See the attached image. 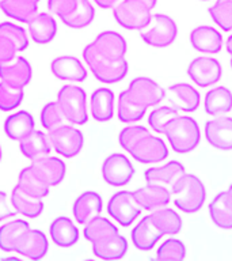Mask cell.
Segmentation results:
<instances>
[{"label": "cell", "mask_w": 232, "mask_h": 261, "mask_svg": "<svg viewBox=\"0 0 232 261\" xmlns=\"http://www.w3.org/2000/svg\"><path fill=\"white\" fill-rule=\"evenodd\" d=\"M49 236L53 244L59 248H71L79 241V228L72 219L59 216L49 226Z\"/></svg>", "instance_id": "25"}, {"label": "cell", "mask_w": 232, "mask_h": 261, "mask_svg": "<svg viewBox=\"0 0 232 261\" xmlns=\"http://www.w3.org/2000/svg\"><path fill=\"white\" fill-rule=\"evenodd\" d=\"M36 126V121L28 112L19 110L11 114L4 121V134L11 140H22L28 134H32Z\"/></svg>", "instance_id": "31"}, {"label": "cell", "mask_w": 232, "mask_h": 261, "mask_svg": "<svg viewBox=\"0 0 232 261\" xmlns=\"http://www.w3.org/2000/svg\"><path fill=\"white\" fill-rule=\"evenodd\" d=\"M185 173H186V169L182 163L178 162V161H170L163 166L147 169L146 173H144V179H146L147 184L160 185V187H164L171 191L175 182Z\"/></svg>", "instance_id": "21"}, {"label": "cell", "mask_w": 232, "mask_h": 261, "mask_svg": "<svg viewBox=\"0 0 232 261\" xmlns=\"http://www.w3.org/2000/svg\"><path fill=\"white\" fill-rule=\"evenodd\" d=\"M201 2H209V0H201Z\"/></svg>", "instance_id": "57"}, {"label": "cell", "mask_w": 232, "mask_h": 261, "mask_svg": "<svg viewBox=\"0 0 232 261\" xmlns=\"http://www.w3.org/2000/svg\"><path fill=\"white\" fill-rule=\"evenodd\" d=\"M24 93L22 89H14L0 82V110L11 112L23 102Z\"/></svg>", "instance_id": "44"}, {"label": "cell", "mask_w": 232, "mask_h": 261, "mask_svg": "<svg viewBox=\"0 0 232 261\" xmlns=\"http://www.w3.org/2000/svg\"><path fill=\"white\" fill-rule=\"evenodd\" d=\"M225 49H227V52L232 56V34L225 41Z\"/></svg>", "instance_id": "53"}, {"label": "cell", "mask_w": 232, "mask_h": 261, "mask_svg": "<svg viewBox=\"0 0 232 261\" xmlns=\"http://www.w3.org/2000/svg\"><path fill=\"white\" fill-rule=\"evenodd\" d=\"M225 192H227L228 197H229V200H231V201H232V184H231V185H229V188H228V189Z\"/></svg>", "instance_id": "54"}, {"label": "cell", "mask_w": 232, "mask_h": 261, "mask_svg": "<svg viewBox=\"0 0 232 261\" xmlns=\"http://www.w3.org/2000/svg\"><path fill=\"white\" fill-rule=\"evenodd\" d=\"M94 256L102 260H120L125 256L129 249V244L124 236L118 232L106 236L103 238L91 242Z\"/></svg>", "instance_id": "19"}, {"label": "cell", "mask_w": 232, "mask_h": 261, "mask_svg": "<svg viewBox=\"0 0 232 261\" xmlns=\"http://www.w3.org/2000/svg\"><path fill=\"white\" fill-rule=\"evenodd\" d=\"M142 208L137 203L133 192L121 191L114 193L107 203V212L122 227H129L141 214Z\"/></svg>", "instance_id": "8"}, {"label": "cell", "mask_w": 232, "mask_h": 261, "mask_svg": "<svg viewBox=\"0 0 232 261\" xmlns=\"http://www.w3.org/2000/svg\"><path fill=\"white\" fill-rule=\"evenodd\" d=\"M103 201L99 193L94 191L83 192L80 196H77L73 201L72 214L77 223L84 226L87 222L94 219L95 216L101 215Z\"/></svg>", "instance_id": "22"}, {"label": "cell", "mask_w": 232, "mask_h": 261, "mask_svg": "<svg viewBox=\"0 0 232 261\" xmlns=\"http://www.w3.org/2000/svg\"><path fill=\"white\" fill-rule=\"evenodd\" d=\"M204 109L213 117L229 113L232 110V91L225 86L213 87L204 98Z\"/></svg>", "instance_id": "29"}, {"label": "cell", "mask_w": 232, "mask_h": 261, "mask_svg": "<svg viewBox=\"0 0 232 261\" xmlns=\"http://www.w3.org/2000/svg\"><path fill=\"white\" fill-rule=\"evenodd\" d=\"M18 187L23 192L28 193V195L34 196V197H40L44 199L49 195V185L48 179L34 165L22 169V171L18 175Z\"/></svg>", "instance_id": "24"}, {"label": "cell", "mask_w": 232, "mask_h": 261, "mask_svg": "<svg viewBox=\"0 0 232 261\" xmlns=\"http://www.w3.org/2000/svg\"><path fill=\"white\" fill-rule=\"evenodd\" d=\"M212 20L224 32H232V0H216L209 8Z\"/></svg>", "instance_id": "41"}, {"label": "cell", "mask_w": 232, "mask_h": 261, "mask_svg": "<svg viewBox=\"0 0 232 261\" xmlns=\"http://www.w3.org/2000/svg\"><path fill=\"white\" fill-rule=\"evenodd\" d=\"M30 227L23 219H12L0 227V250L7 253L15 252V244L20 234Z\"/></svg>", "instance_id": "38"}, {"label": "cell", "mask_w": 232, "mask_h": 261, "mask_svg": "<svg viewBox=\"0 0 232 261\" xmlns=\"http://www.w3.org/2000/svg\"><path fill=\"white\" fill-rule=\"evenodd\" d=\"M163 135L177 154H189L194 151L201 142L198 122L190 116L177 114L167 122Z\"/></svg>", "instance_id": "1"}, {"label": "cell", "mask_w": 232, "mask_h": 261, "mask_svg": "<svg viewBox=\"0 0 232 261\" xmlns=\"http://www.w3.org/2000/svg\"><path fill=\"white\" fill-rule=\"evenodd\" d=\"M148 132H150V130L142 125L125 126V128L120 132V135H118V143H120V146L128 152V150H129L130 147L133 146L138 139L148 134Z\"/></svg>", "instance_id": "47"}, {"label": "cell", "mask_w": 232, "mask_h": 261, "mask_svg": "<svg viewBox=\"0 0 232 261\" xmlns=\"http://www.w3.org/2000/svg\"><path fill=\"white\" fill-rule=\"evenodd\" d=\"M83 60L89 65L90 71L93 72L95 79L105 85H114L121 82L128 75V69H129L125 57L109 60L99 56L90 44L83 49Z\"/></svg>", "instance_id": "3"}, {"label": "cell", "mask_w": 232, "mask_h": 261, "mask_svg": "<svg viewBox=\"0 0 232 261\" xmlns=\"http://www.w3.org/2000/svg\"><path fill=\"white\" fill-rule=\"evenodd\" d=\"M164 98L168 99L170 106L178 112L193 113L199 108L201 97L197 89L189 83H175L166 91Z\"/></svg>", "instance_id": "17"}, {"label": "cell", "mask_w": 232, "mask_h": 261, "mask_svg": "<svg viewBox=\"0 0 232 261\" xmlns=\"http://www.w3.org/2000/svg\"><path fill=\"white\" fill-rule=\"evenodd\" d=\"M130 2H133V3L138 4V6H141V7L150 10V11H152L158 4V0H130Z\"/></svg>", "instance_id": "51"}, {"label": "cell", "mask_w": 232, "mask_h": 261, "mask_svg": "<svg viewBox=\"0 0 232 261\" xmlns=\"http://www.w3.org/2000/svg\"><path fill=\"white\" fill-rule=\"evenodd\" d=\"M229 64H231V69H232V56H231V60H229Z\"/></svg>", "instance_id": "56"}, {"label": "cell", "mask_w": 232, "mask_h": 261, "mask_svg": "<svg viewBox=\"0 0 232 261\" xmlns=\"http://www.w3.org/2000/svg\"><path fill=\"white\" fill-rule=\"evenodd\" d=\"M134 197L140 207L147 211H156L159 208L167 207L171 201V191L160 185L147 184L146 187L138 188L133 192Z\"/></svg>", "instance_id": "23"}, {"label": "cell", "mask_w": 232, "mask_h": 261, "mask_svg": "<svg viewBox=\"0 0 232 261\" xmlns=\"http://www.w3.org/2000/svg\"><path fill=\"white\" fill-rule=\"evenodd\" d=\"M40 120L42 126L46 130L54 129V128H57V126H60L63 124L64 116L61 113L60 106L57 105V102H48L42 108L40 113Z\"/></svg>", "instance_id": "45"}, {"label": "cell", "mask_w": 232, "mask_h": 261, "mask_svg": "<svg viewBox=\"0 0 232 261\" xmlns=\"http://www.w3.org/2000/svg\"><path fill=\"white\" fill-rule=\"evenodd\" d=\"M10 200H11L12 207L15 208L16 214H20L22 216H26L30 219H36L44 212L45 205L42 199L28 195L22 191L18 185H15L12 189Z\"/></svg>", "instance_id": "30"}, {"label": "cell", "mask_w": 232, "mask_h": 261, "mask_svg": "<svg viewBox=\"0 0 232 261\" xmlns=\"http://www.w3.org/2000/svg\"><path fill=\"white\" fill-rule=\"evenodd\" d=\"M0 10L22 23H28L37 15L38 11V2L36 0H2Z\"/></svg>", "instance_id": "34"}, {"label": "cell", "mask_w": 232, "mask_h": 261, "mask_svg": "<svg viewBox=\"0 0 232 261\" xmlns=\"http://www.w3.org/2000/svg\"><path fill=\"white\" fill-rule=\"evenodd\" d=\"M187 76L198 87H211L223 76V67L212 56H198L187 65Z\"/></svg>", "instance_id": "9"}, {"label": "cell", "mask_w": 232, "mask_h": 261, "mask_svg": "<svg viewBox=\"0 0 232 261\" xmlns=\"http://www.w3.org/2000/svg\"><path fill=\"white\" fill-rule=\"evenodd\" d=\"M33 165L46 177L50 187H59L67 174V165L57 156L45 155L42 158L33 161Z\"/></svg>", "instance_id": "36"}, {"label": "cell", "mask_w": 232, "mask_h": 261, "mask_svg": "<svg viewBox=\"0 0 232 261\" xmlns=\"http://www.w3.org/2000/svg\"><path fill=\"white\" fill-rule=\"evenodd\" d=\"M33 76L32 65L24 57L15 56L7 63H0V82L14 89L23 90Z\"/></svg>", "instance_id": "13"}, {"label": "cell", "mask_w": 232, "mask_h": 261, "mask_svg": "<svg viewBox=\"0 0 232 261\" xmlns=\"http://www.w3.org/2000/svg\"><path fill=\"white\" fill-rule=\"evenodd\" d=\"M36 2H40V0H36Z\"/></svg>", "instance_id": "58"}, {"label": "cell", "mask_w": 232, "mask_h": 261, "mask_svg": "<svg viewBox=\"0 0 232 261\" xmlns=\"http://www.w3.org/2000/svg\"><path fill=\"white\" fill-rule=\"evenodd\" d=\"M205 138L209 146L221 151L232 150V117L219 116L205 122Z\"/></svg>", "instance_id": "15"}, {"label": "cell", "mask_w": 232, "mask_h": 261, "mask_svg": "<svg viewBox=\"0 0 232 261\" xmlns=\"http://www.w3.org/2000/svg\"><path fill=\"white\" fill-rule=\"evenodd\" d=\"M27 24L28 34L38 45L52 42L57 34V22L49 12H37V15Z\"/></svg>", "instance_id": "26"}, {"label": "cell", "mask_w": 232, "mask_h": 261, "mask_svg": "<svg viewBox=\"0 0 232 261\" xmlns=\"http://www.w3.org/2000/svg\"><path fill=\"white\" fill-rule=\"evenodd\" d=\"M49 249L48 238L41 230H24L15 244V253L27 257L30 260H41L46 256Z\"/></svg>", "instance_id": "14"}, {"label": "cell", "mask_w": 232, "mask_h": 261, "mask_svg": "<svg viewBox=\"0 0 232 261\" xmlns=\"http://www.w3.org/2000/svg\"><path fill=\"white\" fill-rule=\"evenodd\" d=\"M125 94L133 103L147 110L158 106L164 99L166 90L151 77L138 76L130 82Z\"/></svg>", "instance_id": "6"}, {"label": "cell", "mask_w": 232, "mask_h": 261, "mask_svg": "<svg viewBox=\"0 0 232 261\" xmlns=\"http://www.w3.org/2000/svg\"><path fill=\"white\" fill-rule=\"evenodd\" d=\"M114 232H118V228L109 219H106L101 215L95 216L94 219L87 222L84 224V228H83L84 238L90 242H94V241L114 234Z\"/></svg>", "instance_id": "39"}, {"label": "cell", "mask_w": 232, "mask_h": 261, "mask_svg": "<svg viewBox=\"0 0 232 261\" xmlns=\"http://www.w3.org/2000/svg\"><path fill=\"white\" fill-rule=\"evenodd\" d=\"M209 216L216 227L232 230V201L227 192H220L209 204Z\"/></svg>", "instance_id": "32"}, {"label": "cell", "mask_w": 232, "mask_h": 261, "mask_svg": "<svg viewBox=\"0 0 232 261\" xmlns=\"http://www.w3.org/2000/svg\"><path fill=\"white\" fill-rule=\"evenodd\" d=\"M76 6L77 0H48L49 11L56 14L59 18L69 15Z\"/></svg>", "instance_id": "48"}, {"label": "cell", "mask_w": 232, "mask_h": 261, "mask_svg": "<svg viewBox=\"0 0 232 261\" xmlns=\"http://www.w3.org/2000/svg\"><path fill=\"white\" fill-rule=\"evenodd\" d=\"M19 150L23 156L30 161H36L45 155H49L52 150V144H50L49 136H46L41 130L34 129L26 138L19 140Z\"/></svg>", "instance_id": "33"}, {"label": "cell", "mask_w": 232, "mask_h": 261, "mask_svg": "<svg viewBox=\"0 0 232 261\" xmlns=\"http://www.w3.org/2000/svg\"><path fill=\"white\" fill-rule=\"evenodd\" d=\"M152 223L163 236H175L182 230V218L172 208L163 207L152 211L150 215Z\"/></svg>", "instance_id": "35"}, {"label": "cell", "mask_w": 232, "mask_h": 261, "mask_svg": "<svg viewBox=\"0 0 232 261\" xmlns=\"http://www.w3.org/2000/svg\"><path fill=\"white\" fill-rule=\"evenodd\" d=\"M162 237L163 234L155 227L150 215L144 216L134 226V228L132 230V234H130V238H132L134 248L141 250V252H150V250H152Z\"/></svg>", "instance_id": "27"}, {"label": "cell", "mask_w": 232, "mask_h": 261, "mask_svg": "<svg viewBox=\"0 0 232 261\" xmlns=\"http://www.w3.org/2000/svg\"><path fill=\"white\" fill-rule=\"evenodd\" d=\"M146 109H142V108H140V106L130 101L125 91H122L120 94L117 103V116L120 121L126 122V124L137 122L146 116Z\"/></svg>", "instance_id": "40"}, {"label": "cell", "mask_w": 232, "mask_h": 261, "mask_svg": "<svg viewBox=\"0 0 232 261\" xmlns=\"http://www.w3.org/2000/svg\"><path fill=\"white\" fill-rule=\"evenodd\" d=\"M178 36V26L171 16L166 14L152 15L150 24L140 33L141 40L154 48H166L174 44Z\"/></svg>", "instance_id": "5"}, {"label": "cell", "mask_w": 232, "mask_h": 261, "mask_svg": "<svg viewBox=\"0 0 232 261\" xmlns=\"http://www.w3.org/2000/svg\"><path fill=\"white\" fill-rule=\"evenodd\" d=\"M158 260H183L186 258V246L182 241L177 238H170L164 241L156 250Z\"/></svg>", "instance_id": "42"}, {"label": "cell", "mask_w": 232, "mask_h": 261, "mask_svg": "<svg viewBox=\"0 0 232 261\" xmlns=\"http://www.w3.org/2000/svg\"><path fill=\"white\" fill-rule=\"evenodd\" d=\"M90 45L99 56L109 60L125 57L128 50L125 38L115 32H102L94 38L93 42H90Z\"/></svg>", "instance_id": "18"}, {"label": "cell", "mask_w": 232, "mask_h": 261, "mask_svg": "<svg viewBox=\"0 0 232 261\" xmlns=\"http://www.w3.org/2000/svg\"><path fill=\"white\" fill-rule=\"evenodd\" d=\"M95 18V10L90 0H77L76 8L69 15L60 18L61 22L71 29H84Z\"/></svg>", "instance_id": "37"}, {"label": "cell", "mask_w": 232, "mask_h": 261, "mask_svg": "<svg viewBox=\"0 0 232 261\" xmlns=\"http://www.w3.org/2000/svg\"><path fill=\"white\" fill-rule=\"evenodd\" d=\"M191 48L204 55H217L223 49V36L217 29L201 24L191 30L189 36Z\"/></svg>", "instance_id": "16"}, {"label": "cell", "mask_w": 232, "mask_h": 261, "mask_svg": "<svg viewBox=\"0 0 232 261\" xmlns=\"http://www.w3.org/2000/svg\"><path fill=\"white\" fill-rule=\"evenodd\" d=\"M19 53V49L15 45V42L8 38L6 34L0 33V63H7L12 60Z\"/></svg>", "instance_id": "49"}, {"label": "cell", "mask_w": 232, "mask_h": 261, "mask_svg": "<svg viewBox=\"0 0 232 261\" xmlns=\"http://www.w3.org/2000/svg\"><path fill=\"white\" fill-rule=\"evenodd\" d=\"M49 140L57 154L64 158H73L83 148L84 135L76 126L61 124L54 129L49 130Z\"/></svg>", "instance_id": "7"}, {"label": "cell", "mask_w": 232, "mask_h": 261, "mask_svg": "<svg viewBox=\"0 0 232 261\" xmlns=\"http://www.w3.org/2000/svg\"><path fill=\"white\" fill-rule=\"evenodd\" d=\"M15 214V208L12 207L11 200L8 199L7 193L0 191V222H3L8 218H14Z\"/></svg>", "instance_id": "50"}, {"label": "cell", "mask_w": 232, "mask_h": 261, "mask_svg": "<svg viewBox=\"0 0 232 261\" xmlns=\"http://www.w3.org/2000/svg\"><path fill=\"white\" fill-rule=\"evenodd\" d=\"M57 105L65 120L76 125H84L89 121L87 95L81 87L76 85L63 86L57 93Z\"/></svg>", "instance_id": "4"}, {"label": "cell", "mask_w": 232, "mask_h": 261, "mask_svg": "<svg viewBox=\"0 0 232 261\" xmlns=\"http://www.w3.org/2000/svg\"><path fill=\"white\" fill-rule=\"evenodd\" d=\"M134 175V167L129 158L120 152L109 155L102 163V177L110 187H125L132 181Z\"/></svg>", "instance_id": "11"}, {"label": "cell", "mask_w": 232, "mask_h": 261, "mask_svg": "<svg viewBox=\"0 0 232 261\" xmlns=\"http://www.w3.org/2000/svg\"><path fill=\"white\" fill-rule=\"evenodd\" d=\"M2 158H3V150H2V146H0V162H2Z\"/></svg>", "instance_id": "55"}, {"label": "cell", "mask_w": 232, "mask_h": 261, "mask_svg": "<svg viewBox=\"0 0 232 261\" xmlns=\"http://www.w3.org/2000/svg\"><path fill=\"white\" fill-rule=\"evenodd\" d=\"M50 71L59 81L84 82L87 79V69L77 57L59 56L50 61Z\"/></svg>", "instance_id": "20"}, {"label": "cell", "mask_w": 232, "mask_h": 261, "mask_svg": "<svg viewBox=\"0 0 232 261\" xmlns=\"http://www.w3.org/2000/svg\"><path fill=\"white\" fill-rule=\"evenodd\" d=\"M113 16L121 28L126 30H138V32L146 29L152 19V14L150 10L130 0H124L117 4L114 7Z\"/></svg>", "instance_id": "12"}, {"label": "cell", "mask_w": 232, "mask_h": 261, "mask_svg": "<svg viewBox=\"0 0 232 261\" xmlns=\"http://www.w3.org/2000/svg\"><path fill=\"white\" fill-rule=\"evenodd\" d=\"M177 114H179L178 110H175L172 106H159L156 109H154L148 116V125L151 126V129L156 132V134H162L164 132V126L171 118H174Z\"/></svg>", "instance_id": "43"}, {"label": "cell", "mask_w": 232, "mask_h": 261, "mask_svg": "<svg viewBox=\"0 0 232 261\" xmlns=\"http://www.w3.org/2000/svg\"><path fill=\"white\" fill-rule=\"evenodd\" d=\"M128 152L134 161L150 165V163H160L166 161L168 156V147L162 139L148 132L138 139L128 150Z\"/></svg>", "instance_id": "10"}, {"label": "cell", "mask_w": 232, "mask_h": 261, "mask_svg": "<svg viewBox=\"0 0 232 261\" xmlns=\"http://www.w3.org/2000/svg\"><path fill=\"white\" fill-rule=\"evenodd\" d=\"M90 109L95 121L107 122L114 116V93L107 87L97 89L90 98Z\"/></svg>", "instance_id": "28"}, {"label": "cell", "mask_w": 232, "mask_h": 261, "mask_svg": "<svg viewBox=\"0 0 232 261\" xmlns=\"http://www.w3.org/2000/svg\"><path fill=\"white\" fill-rule=\"evenodd\" d=\"M174 195V205L185 214L198 212L207 200V189L199 177L195 174H185L175 182L171 189Z\"/></svg>", "instance_id": "2"}, {"label": "cell", "mask_w": 232, "mask_h": 261, "mask_svg": "<svg viewBox=\"0 0 232 261\" xmlns=\"http://www.w3.org/2000/svg\"><path fill=\"white\" fill-rule=\"evenodd\" d=\"M117 2L118 0H94V3L97 4L98 7L105 8V10L113 8L117 4Z\"/></svg>", "instance_id": "52"}, {"label": "cell", "mask_w": 232, "mask_h": 261, "mask_svg": "<svg viewBox=\"0 0 232 261\" xmlns=\"http://www.w3.org/2000/svg\"><path fill=\"white\" fill-rule=\"evenodd\" d=\"M0 33H3L8 38H11L18 46V49H19V52H23L24 49L27 48V34L18 24L12 23V22H3V23H0Z\"/></svg>", "instance_id": "46"}]
</instances>
